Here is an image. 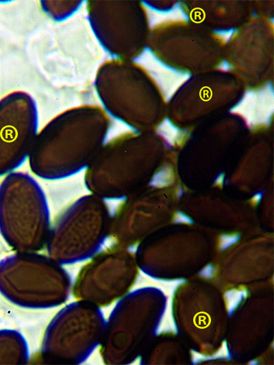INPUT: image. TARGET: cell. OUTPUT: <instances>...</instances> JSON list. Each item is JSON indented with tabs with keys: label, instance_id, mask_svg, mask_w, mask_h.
I'll return each instance as SVG.
<instances>
[{
	"label": "cell",
	"instance_id": "obj_1",
	"mask_svg": "<svg viewBox=\"0 0 274 365\" xmlns=\"http://www.w3.org/2000/svg\"><path fill=\"white\" fill-rule=\"evenodd\" d=\"M112 121L104 110L84 105L66 110L37 134L28 163L45 180H60L86 170L107 141Z\"/></svg>",
	"mask_w": 274,
	"mask_h": 365
},
{
	"label": "cell",
	"instance_id": "obj_2",
	"mask_svg": "<svg viewBox=\"0 0 274 365\" xmlns=\"http://www.w3.org/2000/svg\"><path fill=\"white\" fill-rule=\"evenodd\" d=\"M51 227L46 196L32 175L14 171L0 182V234L14 252H38Z\"/></svg>",
	"mask_w": 274,
	"mask_h": 365
},
{
	"label": "cell",
	"instance_id": "obj_3",
	"mask_svg": "<svg viewBox=\"0 0 274 365\" xmlns=\"http://www.w3.org/2000/svg\"><path fill=\"white\" fill-rule=\"evenodd\" d=\"M71 291L68 273L48 255L14 252L0 260V294L14 305L55 307L67 301Z\"/></svg>",
	"mask_w": 274,
	"mask_h": 365
},
{
	"label": "cell",
	"instance_id": "obj_4",
	"mask_svg": "<svg viewBox=\"0 0 274 365\" xmlns=\"http://www.w3.org/2000/svg\"><path fill=\"white\" fill-rule=\"evenodd\" d=\"M111 217L107 201L91 193L80 197L51 225L47 255L62 265L90 259L110 236Z\"/></svg>",
	"mask_w": 274,
	"mask_h": 365
},
{
	"label": "cell",
	"instance_id": "obj_5",
	"mask_svg": "<svg viewBox=\"0 0 274 365\" xmlns=\"http://www.w3.org/2000/svg\"><path fill=\"white\" fill-rule=\"evenodd\" d=\"M105 321L100 307L88 302L77 299L65 305L45 330L40 360L53 364L84 362L100 345Z\"/></svg>",
	"mask_w": 274,
	"mask_h": 365
},
{
	"label": "cell",
	"instance_id": "obj_6",
	"mask_svg": "<svg viewBox=\"0 0 274 365\" xmlns=\"http://www.w3.org/2000/svg\"><path fill=\"white\" fill-rule=\"evenodd\" d=\"M38 128L37 105L29 93L17 90L0 99V177L28 160Z\"/></svg>",
	"mask_w": 274,
	"mask_h": 365
},
{
	"label": "cell",
	"instance_id": "obj_7",
	"mask_svg": "<svg viewBox=\"0 0 274 365\" xmlns=\"http://www.w3.org/2000/svg\"><path fill=\"white\" fill-rule=\"evenodd\" d=\"M129 275L127 254L113 244L99 251L81 268L72 292L77 300L99 307L107 306L120 299Z\"/></svg>",
	"mask_w": 274,
	"mask_h": 365
},
{
	"label": "cell",
	"instance_id": "obj_8",
	"mask_svg": "<svg viewBox=\"0 0 274 365\" xmlns=\"http://www.w3.org/2000/svg\"><path fill=\"white\" fill-rule=\"evenodd\" d=\"M132 62L152 79L166 102L171 101L177 91L192 77L189 71L166 64L149 47H145L133 58Z\"/></svg>",
	"mask_w": 274,
	"mask_h": 365
},
{
	"label": "cell",
	"instance_id": "obj_9",
	"mask_svg": "<svg viewBox=\"0 0 274 365\" xmlns=\"http://www.w3.org/2000/svg\"><path fill=\"white\" fill-rule=\"evenodd\" d=\"M229 112L240 116L251 129L269 125L274 112V89L271 82L248 89Z\"/></svg>",
	"mask_w": 274,
	"mask_h": 365
},
{
	"label": "cell",
	"instance_id": "obj_10",
	"mask_svg": "<svg viewBox=\"0 0 274 365\" xmlns=\"http://www.w3.org/2000/svg\"><path fill=\"white\" fill-rule=\"evenodd\" d=\"M29 357L27 341L19 331L0 329V364H25Z\"/></svg>",
	"mask_w": 274,
	"mask_h": 365
},
{
	"label": "cell",
	"instance_id": "obj_11",
	"mask_svg": "<svg viewBox=\"0 0 274 365\" xmlns=\"http://www.w3.org/2000/svg\"><path fill=\"white\" fill-rule=\"evenodd\" d=\"M141 5L146 12L150 29L173 23H188L190 19L184 4L182 2H176L168 9L156 8L146 1H142Z\"/></svg>",
	"mask_w": 274,
	"mask_h": 365
},
{
	"label": "cell",
	"instance_id": "obj_12",
	"mask_svg": "<svg viewBox=\"0 0 274 365\" xmlns=\"http://www.w3.org/2000/svg\"><path fill=\"white\" fill-rule=\"evenodd\" d=\"M41 7L51 18L62 21L74 14L81 6L82 1H42Z\"/></svg>",
	"mask_w": 274,
	"mask_h": 365
},
{
	"label": "cell",
	"instance_id": "obj_13",
	"mask_svg": "<svg viewBox=\"0 0 274 365\" xmlns=\"http://www.w3.org/2000/svg\"><path fill=\"white\" fill-rule=\"evenodd\" d=\"M139 270V272L147 279V281H145L144 285L130 292L152 288L159 290L168 297H173L179 286L186 282L184 279L170 280L155 278L147 273L144 269L140 268Z\"/></svg>",
	"mask_w": 274,
	"mask_h": 365
},
{
	"label": "cell",
	"instance_id": "obj_14",
	"mask_svg": "<svg viewBox=\"0 0 274 365\" xmlns=\"http://www.w3.org/2000/svg\"><path fill=\"white\" fill-rule=\"evenodd\" d=\"M155 132L169 147L181 144L188 135V131L175 125L169 117H166L157 126Z\"/></svg>",
	"mask_w": 274,
	"mask_h": 365
},
{
	"label": "cell",
	"instance_id": "obj_15",
	"mask_svg": "<svg viewBox=\"0 0 274 365\" xmlns=\"http://www.w3.org/2000/svg\"><path fill=\"white\" fill-rule=\"evenodd\" d=\"M177 332L178 329L173 313V297H169L164 312L155 329V334L177 333Z\"/></svg>",
	"mask_w": 274,
	"mask_h": 365
},
{
	"label": "cell",
	"instance_id": "obj_16",
	"mask_svg": "<svg viewBox=\"0 0 274 365\" xmlns=\"http://www.w3.org/2000/svg\"><path fill=\"white\" fill-rule=\"evenodd\" d=\"M247 294L248 291L245 288L231 289L225 293L224 297L229 316L234 313Z\"/></svg>",
	"mask_w": 274,
	"mask_h": 365
},
{
	"label": "cell",
	"instance_id": "obj_17",
	"mask_svg": "<svg viewBox=\"0 0 274 365\" xmlns=\"http://www.w3.org/2000/svg\"><path fill=\"white\" fill-rule=\"evenodd\" d=\"M174 179L173 170L171 166H165L161 167L153 175L149 186L162 188L170 186Z\"/></svg>",
	"mask_w": 274,
	"mask_h": 365
},
{
	"label": "cell",
	"instance_id": "obj_18",
	"mask_svg": "<svg viewBox=\"0 0 274 365\" xmlns=\"http://www.w3.org/2000/svg\"><path fill=\"white\" fill-rule=\"evenodd\" d=\"M191 355L192 364H197L204 361L216 359L229 360L232 357L226 340H223L220 349L212 355L208 356L195 350H191Z\"/></svg>",
	"mask_w": 274,
	"mask_h": 365
},
{
	"label": "cell",
	"instance_id": "obj_19",
	"mask_svg": "<svg viewBox=\"0 0 274 365\" xmlns=\"http://www.w3.org/2000/svg\"><path fill=\"white\" fill-rule=\"evenodd\" d=\"M240 240V236L237 234H223L219 238V247L221 250H225L236 243Z\"/></svg>",
	"mask_w": 274,
	"mask_h": 365
},
{
	"label": "cell",
	"instance_id": "obj_20",
	"mask_svg": "<svg viewBox=\"0 0 274 365\" xmlns=\"http://www.w3.org/2000/svg\"><path fill=\"white\" fill-rule=\"evenodd\" d=\"M237 32L238 29L236 28L217 29L213 31V34L222 42H228L232 40Z\"/></svg>",
	"mask_w": 274,
	"mask_h": 365
},
{
	"label": "cell",
	"instance_id": "obj_21",
	"mask_svg": "<svg viewBox=\"0 0 274 365\" xmlns=\"http://www.w3.org/2000/svg\"><path fill=\"white\" fill-rule=\"evenodd\" d=\"M173 222L175 223L191 224L193 220L184 213L177 211L173 218Z\"/></svg>",
	"mask_w": 274,
	"mask_h": 365
},
{
	"label": "cell",
	"instance_id": "obj_22",
	"mask_svg": "<svg viewBox=\"0 0 274 365\" xmlns=\"http://www.w3.org/2000/svg\"><path fill=\"white\" fill-rule=\"evenodd\" d=\"M214 267L212 264H207L199 272V275L205 278H211L214 275Z\"/></svg>",
	"mask_w": 274,
	"mask_h": 365
},
{
	"label": "cell",
	"instance_id": "obj_23",
	"mask_svg": "<svg viewBox=\"0 0 274 365\" xmlns=\"http://www.w3.org/2000/svg\"><path fill=\"white\" fill-rule=\"evenodd\" d=\"M217 68L223 72H228L232 69V65L227 60H223L218 64Z\"/></svg>",
	"mask_w": 274,
	"mask_h": 365
},
{
	"label": "cell",
	"instance_id": "obj_24",
	"mask_svg": "<svg viewBox=\"0 0 274 365\" xmlns=\"http://www.w3.org/2000/svg\"><path fill=\"white\" fill-rule=\"evenodd\" d=\"M224 181H225V174L224 173L221 172L216 177L214 180V184L221 187L224 184Z\"/></svg>",
	"mask_w": 274,
	"mask_h": 365
},
{
	"label": "cell",
	"instance_id": "obj_25",
	"mask_svg": "<svg viewBox=\"0 0 274 365\" xmlns=\"http://www.w3.org/2000/svg\"><path fill=\"white\" fill-rule=\"evenodd\" d=\"M262 197V194L261 192L256 193L251 198V202L253 204L257 205L260 202Z\"/></svg>",
	"mask_w": 274,
	"mask_h": 365
},
{
	"label": "cell",
	"instance_id": "obj_26",
	"mask_svg": "<svg viewBox=\"0 0 274 365\" xmlns=\"http://www.w3.org/2000/svg\"><path fill=\"white\" fill-rule=\"evenodd\" d=\"M258 364V361L256 360H253L249 362V364L250 365H256Z\"/></svg>",
	"mask_w": 274,
	"mask_h": 365
},
{
	"label": "cell",
	"instance_id": "obj_27",
	"mask_svg": "<svg viewBox=\"0 0 274 365\" xmlns=\"http://www.w3.org/2000/svg\"><path fill=\"white\" fill-rule=\"evenodd\" d=\"M182 193H183V190L182 188H179V192H178V195L179 197H181L182 195Z\"/></svg>",
	"mask_w": 274,
	"mask_h": 365
}]
</instances>
